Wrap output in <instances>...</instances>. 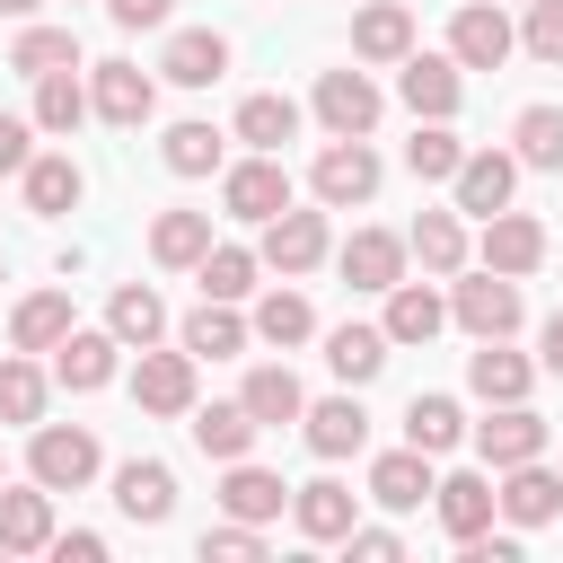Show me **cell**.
Here are the masks:
<instances>
[{
  "instance_id": "obj_43",
  "label": "cell",
  "mask_w": 563,
  "mask_h": 563,
  "mask_svg": "<svg viewBox=\"0 0 563 563\" xmlns=\"http://www.w3.org/2000/svg\"><path fill=\"white\" fill-rule=\"evenodd\" d=\"M510 141H519V167H563V106H519Z\"/></svg>"
},
{
  "instance_id": "obj_52",
  "label": "cell",
  "mask_w": 563,
  "mask_h": 563,
  "mask_svg": "<svg viewBox=\"0 0 563 563\" xmlns=\"http://www.w3.org/2000/svg\"><path fill=\"white\" fill-rule=\"evenodd\" d=\"M53 554H62V563H70V554H79V563H97V554H106V537H97V528H70V537H53Z\"/></svg>"
},
{
  "instance_id": "obj_18",
  "label": "cell",
  "mask_w": 563,
  "mask_h": 563,
  "mask_svg": "<svg viewBox=\"0 0 563 563\" xmlns=\"http://www.w3.org/2000/svg\"><path fill=\"white\" fill-rule=\"evenodd\" d=\"M132 396H141V413H194V352H150L141 343Z\"/></svg>"
},
{
  "instance_id": "obj_55",
  "label": "cell",
  "mask_w": 563,
  "mask_h": 563,
  "mask_svg": "<svg viewBox=\"0 0 563 563\" xmlns=\"http://www.w3.org/2000/svg\"><path fill=\"white\" fill-rule=\"evenodd\" d=\"M0 484H9V457H0Z\"/></svg>"
},
{
  "instance_id": "obj_19",
  "label": "cell",
  "mask_w": 563,
  "mask_h": 563,
  "mask_svg": "<svg viewBox=\"0 0 563 563\" xmlns=\"http://www.w3.org/2000/svg\"><path fill=\"white\" fill-rule=\"evenodd\" d=\"M114 352H123V334H114V325H106V334H88V325H70V334L53 343V378L88 396V387H106V378H114Z\"/></svg>"
},
{
  "instance_id": "obj_39",
  "label": "cell",
  "mask_w": 563,
  "mask_h": 563,
  "mask_svg": "<svg viewBox=\"0 0 563 563\" xmlns=\"http://www.w3.org/2000/svg\"><path fill=\"white\" fill-rule=\"evenodd\" d=\"M106 325H114L123 343H158V334H167V308H158L150 282H123V290L106 299Z\"/></svg>"
},
{
  "instance_id": "obj_15",
  "label": "cell",
  "mask_w": 563,
  "mask_h": 563,
  "mask_svg": "<svg viewBox=\"0 0 563 563\" xmlns=\"http://www.w3.org/2000/svg\"><path fill=\"white\" fill-rule=\"evenodd\" d=\"M475 449H484L493 475L501 466H528V457H545V422L528 413V396L519 405H493V422H475Z\"/></svg>"
},
{
  "instance_id": "obj_23",
  "label": "cell",
  "mask_w": 563,
  "mask_h": 563,
  "mask_svg": "<svg viewBox=\"0 0 563 563\" xmlns=\"http://www.w3.org/2000/svg\"><path fill=\"white\" fill-rule=\"evenodd\" d=\"M554 510H563V475H545L537 457L528 466H501V519L510 528H545Z\"/></svg>"
},
{
  "instance_id": "obj_2",
  "label": "cell",
  "mask_w": 563,
  "mask_h": 563,
  "mask_svg": "<svg viewBox=\"0 0 563 563\" xmlns=\"http://www.w3.org/2000/svg\"><path fill=\"white\" fill-rule=\"evenodd\" d=\"M308 185H317V202H325V211H352V202H369V194H378V150H369V141H343V132H334V141L317 150Z\"/></svg>"
},
{
  "instance_id": "obj_46",
  "label": "cell",
  "mask_w": 563,
  "mask_h": 563,
  "mask_svg": "<svg viewBox=\"0 0 563 563\" xmlns=\"http://www.w3.org/2000/svg\"><path fill=\"white\" fill-rule=\"evenodd\" d=\"M158 158H167V176H211V167H220V132H211V123H176V132L158 141Z\"/></svg>"
},
{
  "instance_id": "obj_4",
  "label": "cell",
  "mask_w": 563,
  "mask_h": 563,
  "mask_svg": "<svg viewBox=\"0 0 563 563\" xmlns=\"http://www.w3.org/2000/svg\"><path fill=\"white\" fill-rule=\"evenodd\" d=\"M396 97L413 106V123H449V114H457V97H466V70H457V53H405V70H396Z\"/></svg>"
},
{
  "instance_id": "obj_41",
  "label": "cell",
  "mask_w": 563,
  "mask_h": 563,
  "mask_svg": "<svg viewBox=\"0 0 563 563\" xmlns=\"http://www.w3.org/2000/svg\"><path fill=\"white\" fill-rule=\"evenodd\" d=\"M290 132H299V106H290V97H273V88H264V97H246V106H238V141H246V150H282Z\"/></svg>"
},
{
  "instance_id": "obj_44",
  "label": "cell",
  "mask_w": 563,
  "mask_h": 563,
  "mask_svg": "<svg viewBox=\"0 0 563 563\" xmlns=\"http://www.w3.org/2000/svg\"><path fill=\"white\" fill-rule=\"evenodd\" d=\"M79 114H97L88 88H79L70 70H44V79H35V123H44V132H79Z\"/></svg>"
},
{
  "instance_id": "obj_26",
  "label": "cell",
  "mask_w": 563,
  "mask_h": 563,
  "mask_svg": "<svg viewBox=\"0 0 563 563\" xmlns=\"http://www.w3.org/2000/svg\"><path fill=\"white\" fill-rule=\"evenodd\" d=\"M440 325H449V299L431 282H396L387 290V343H431Z\"/></svg>"
},
{
  "instance_id": "obj_21",
  "label": "cell",
  "mask_w": 563,
  "mask_h": 563,
  "mask_svg": "<svg viewBox=\"0 0 563 563\" xmlns=\"http://www.w3.org/2000/svg\"><path fill=\"white\" fill-rule=\"evenodd\" d=\"M528 378H537V369L510 352V334H493V343H475V352H466V387H475L484 405H519V396H528Z\"/></svg>"
},
{
  "instance_id": "obj_11",
  "label": "cell",
  "mask_w": 563,
  "mask_h": 563,
  "mask_svg": "<svg viewBox=\"0 0 563 563\" xmlns=\"http://www.w3.org/2000/svg\"><path fill=\"white\" fill-rule=\"evenodd\" d=\"M290 519H299V537H308V545H343V537H352V519H361V493H352V484H334V475H317V484H299V493H290Z\"/></svg>"
},
{
  "instance_id": "obj_10",
  "label": "cell",
  "mask_w": 563,
  "mask_h": 563,
  "mask_svg": "<svg viewBox=\"0 0 563 563\" xmlns=\"http://www.w3.org/2000/svg\"><path fill=\"white\" fill-rule=\"evenodd\" d=\"M405 255H413V246H405L396 229H352L334 264H343V282H352V290H378V299H387V290L405 282Z\"/></svg>"
},
{
  "instance_id": "obj_28",
  "label": "cell",
  "mask_w": 563,
  "mask_h": 563,
  "mask_svg": "<svg viewBox=\"0 0 563 563\" xmlns=\"http://www.w3.org/2000/svg\"><path fill=\"white\" fill-rule=\"evenodd\" d=\"M246 317H238V299H202L194 317H185V352L194 361H229V352H246Z\"/></svg>"
},
{
  "instance_id": "obj_50",
  "label": "cell",
  "mask_w": 563,
  "mask_h": 563,
  "mask_svg": "<svg viewBox=\"0 0 563 563\" xmlns=\"http://www.w3.org/2000/svg\"><path fill=\"white\" fill-rule=\"evenodd\" d=\"M35 141H26V114H0V176H26Z\"/></svg>"
},
{
  "instance_id": "obj_13",
  "label": "cell",
  "mask_w": 563,
  "mask_h": 563,
  "mask_svg": "<svg viewBox=\"0 0 563 563\" xmlns=\"http://www.w3.org/2000/svg\"><path fill=\"white\" fill-rule=\"evenodd\" d=\"M449 185H457V211L493 220V211H510V185H519V150H466V167H457Z\"/></svg>"
},
{
  "instance_id": "obj_56",
  "label": "cell",
  "mask_w": 563,
  "mask_h": 563,
  "mask_svg": "<svg viewBox=\"0 0 563 563\" xmlns=\"http://www.w3.org/2000/svg\"><path fill=\"white\" fill-rule=\"evenodd\" d=\"M0 282H9V273H0Z\"/></svg>"
},
{
  "instance_id": "obj_53",
  "label": "cell",
  "mask_w": 563,
  "mask_h": 563,
  "mask_svg": "<svg viewBox=\"0 0 563 563\" xmlns=\"http://www.w3.org/2000/svg\"><path fill=\"white\" fill-rule=\"evenodd\" d=\"M537 343H545V369H554V378H563V308H554V317H545V334H537Z\"/></svg>"
},
{
  "instance_id": "obj_22",
  "label": "cell",
  "mask_w": 563,
  "mask_h": 563,
  "mask_svg": "<svg viewBox=\"0 0 563 563\" xmlns=\"http://www.w3.org/2000/svg\"><path fill=\"white\" fill-rule=\"evenodd\" d=\"M299 431H308V449H317V457H361L369 413H361V396H325V405H308V413H299Z\"/></svg>"
},
{
  "instance_id": "obj_16",
  "label": "cell",
  "mask_w": 563,
  "mask_h": 563,
  "mask_svg": "<svg viewBox=\"0 0 563 563\" xmlns=\"http://www.w3.org/2000/svg\"><path fill=\"white\" fill-rule=\"evenodd\" d=\"M431 493H440V475H431V449H413V440L369 466V501H378V510H422Z\"/></svg>"
},
{
  "instance_id": "obj_7",
  "label": "cell",
  "mask_w": 563,
  "mask_h": 563,
  "mask_svg": "<svg viewBox=\"0 0 563 563\" xmlns=\"http://www.w3.org/2000/svg\"><path fill=\"white\" fill-rule=\"evenodd\" d=\"M88 106H97L114 132H132V123L158 114V79H150L141 62H97V70H88Z\"/></svg>"
},
{
  "instance_id": "obj_12",
  "label": "cell",
  "mask_w": 563,
  "mask_h": 563,
  "mask_svg": "<svg viewBox=\"0 0 563 563\" xmlns=\"http://www.w3.org/2000/svg\"><path fill=\"white\" fill-rule=\"evenodd\" d=\"M53 545V484H0V554H44Z\"/></svg>"
},
{
  "instance_id": "obj_45",
  "label": "cell",
  "mask_w": 563,
  "mask_h": 563,
  "mask_svg": "<svg viewBox=\"0 0 563 563\" xmlns=\"http://www.w3.org/2000/svg\"><path fill=\"white\" fill-rule=\"evenodd\" d=\"M255 334H264V343H308V334H317V308H308L299 290H264V299H255Z\"/></svg>"
},
{
  "instance_id": "obj_5",
  "label": "cell",
  "mask_w": 563,
  "mask_h": 563,
  "mask_svg": "<svg viewBox=\"0 0 563 563\" xmlns=\"http://www.w3.org/2000/svg\"><path fill=\"white\" fill-rule=\"evenodd\" d=\"M449 317H457V325H466L475 343H493V334H510V325H519L528 308H519V282L484 264L475 282H457V290H449Z\"/></svg>"
},
{
  "instance_id": "obj_47",
  "label": "cell",
  "mask_w": 563,
  "mask_h": 563,
  "mask_svg": "<svg viewBox=\"0 0 563 563\" xmlns=\"http://www.w3.org/2000/svg\"><path fill=\"white\" fill-rule=\"evenodd\" d=\"M519 44H528L537 62H563V0H528V26H519Z\"/></svg>"
},
{
  "instance_id": "obj_8",
  "label": "cell",
  "mask_w": 563,
  "mask_h": 563,
  "mask_svg": "<svg viewBox=\"0 0 563 563\" xmlns=\"http://www.w3.org/2000/svg\"><path fill=\"white\" fill-rule=\"evenodd\" d=\"M378 106H387V97H378L369 70H325V79H317V123L343 132V141H369V132H378Z\"/></svg>"
},
{
  "instance_id": "obj_54",
  "label": "cell",
  "mask_w": 563,
  "mask_h": 563,
  "mask_svg": "<svg viewBox=\"0 0 563 563\" xmlns=\"http://www.w3.org/2000/svg\"><path fill=\"white\" fill-rule=\"evenodd\" d=\"M26 9H35V0H0V18H26Z\"/></svg>"
},
{
  "instance_id": "obj_51",
  "label": "cell",
  "mask_w": 563,
  "mask_h": 563,
  "mask_svg": "<svg viewBox=\"0 0 563 563\" xmlns=\"http://www.w3.org/2000/svg\"><path fill=\"white\" fill-rule=\"evenodd\" d=\"M167 9H176V0H106L114 26H167Z\"/></svg>"
},
{
  "instance_id": "obj_42",
  "label": "cell",
  "mask_w": 563,
  "mask_h": 563,
  "mask_svg": "<svg viewBox=\"0 0 563 563\" xmlns=\"http://www.w3.org/2000/svg\"><path fill=\"white\" fill-rule=\"evenodd\" d=\"M194 273H202V299H246L255 273H264V255H255V246H211Z\"/></svg>"
},
{
  "instance_id": "obj_27",
  "label": "cell",
  "mask_w": 563,
  "mask_h": 563,
  "mask_svg": "<svg viewBox=\"0 0 563 563\" xmlns=\"http://www.w3.org/2000/svg\"><path fill=\"white\" fill-rule=\"evenodd\" d=\"M62 334H70V290H26L9 308V343L18 352H53Z\"/></svg>"
},
{
  "instance_id": "obj_31",
  "label": "cell",
  "mask_w": 563,
  "mask_h": 563,
  "mask_svg": "<svg viewBox=\"0 0 563 563\" xmlns=\"http://www.w3.org/2000/svg\"><path fill=\"white\" fill-rule=\"evenodd\" d=\"M282 501H290V484L282 475H264V466H246V457H229V484H220V510L229 519H282Z\"/></svg>"
},
{
  "instance_id": "obj_32",
  "label": "cell",
  "mask_w": 563,
  "mask_h": 563,
  "mask_svg": "<svg viewBox=\"0 0 563 563\" xmlns=\"http://www.w3.org/2000/svg\"><path fill=\"white\" fill-rule=\"evenodd\" d=\"M352 53H361V62H405V53H413V18H405V0H369V9L352 18Z\"/></svg>"
},
{
  "instance_id": "obj_36",
  "label": "cell",
  "mask_w": 563,
  "mask_h": 563,
  "mask_svg": "<svg viewBox=\"0 0 563 563\" xmlns=\"http://www.w3.org/2000/svg\"><path fill=\"white\" fill-rule=\"evenodd\" d=\"M44 396H53V378H44L26 352H9V361H0V422H26V431H35V422H44Z\"/></svg>"
},
{
  "instance_id": "obj_1",
  "label": "cell",
  "mask_w": 563,
  "mask_h": 563,
  "mask_svg": "<svg viewBox=\"0 0 563 563\" xmlns=\"http://www.w3.org/2000/svg\"><path fill=\"white\" fill-rule=\"evenodd\" d=\"M26 475L53 484V493H79V484L97 475V431H79V422H35V431H26Z\"/></svg>"
},
{
  "instance_id": "obj_29",
  "label": "cell",
  "mask_w": 563,
  "mask_h": 563,
  "mask_svg": "<svg viewBox=\"0 0 563 563\" xmlns=\"http://www.w3.org/2000/svg\"><path fill=\"white\" fill-rule=\"evenodd\" d=\"M325 369H334L343 387H369V378L387 369V325H334V334H325Z\"/></svg>"
},
{
  "instance_id": "obj_37",
  "label": "cell",
  "mask_w": 563,
  "mask_h": 563,
  "mask_svg": "<svg viewBox=\"0 0 563 563\" xmlns=\"http://www.w3.org/2000/svg\"><path fill=\"white\" fill-rule=\"evenodd\" d=\"M405 167H413L422 185H449V176L466 167V141H457L449 123H413V141H405Z\"/></svg>"
},
{
  "instance_id": "obj_30",
  "label": "cell",
  "mask_w": 563,
  "mask_h": 563,
  "mask_svg": "<svg viewBox=\"0 0 563 563\" xmlns=\"http://www.w3.org/2000/svg\"><path fill=\"white\" fill-rule=\"evenodd\" d=\"M255 431H264V422L246 413V396H238V405H194V449H202V457H220V466H229V457H246V449H255Z\"/></svg>"
},
{
  "instance_id": "obj_49",
  "label": "cell",
  "mask_w": 563,
  "mask_h": 563,
  "mask_svg": "<svg viewBox=\"0 0 563 563\" xmlns=\"http://www.w3.org/2000/svg\"><path fill=\"white\" fill-rule=\"evenodd\" d=\"M343 545H352L361 563H396V554H405V537H396V528H361V519H352V537H343Z\"/></svg>"
},
{
  "instance_id": "obj_9",
  "label": "cell",
  "mask_w": 563,
  "mask_h": 563,
  "mask_svg": "<svg viewBox=\"0 0 563 563\" xmlns=\"http://www.w3.org/2000/svg\"><path fill=\"white\" fill-rule=\"evenodd\" d=\"M282 282H299V273H317L325 264V211H282V220H264V246H255Z\"/></svg>"
},
{
  "instance_id": "obj_17",
  "label": "cell",
  "mask_w": 563,
  "mask_h": 563,
  "mask_svg": "<svg viewBox=\"0 0 563 563\" xmlns=\"http://www.w3.org/2000/svg\"><path fill=\"white\" fill-rule=\"evenodd\" d=\"M431 510H440V528L457 537V545H475L484 528H493V510H501V493H493V475H440V493H431Z\"/></svg>"
},
{
  "instance_id": "obj_24",
  "label": "cell",
  "mask_w": 563,
  "mask_h": 563,
  "mask_svg": "<svg viewBox=\"0 0 563 563\" xmlns=\"http://www.w3.org/2000/svg\"><path fill=\"white\" fill-rule=\"evenodd\" d=\"M158 70H167L176 88H211V79L229 70V35H211V26H185V35H167Z\"/></svg>"
},
{
  "instance_id": "obj_14",
  "label": "cell",
  "mask_w": 563,
  "mask_h": 563,
  "mask_svg": "<svg viewBox=\"0 0 563 563\" xmlns=\"http://www.w3.org/2000/svg\"><path fill=\"white\" fill-rule=\"evenodd\" d=\"M475 255H484L493 273H510V282H519V273H537V264H545V220H528V211H493V220H484V238H475Z\"/></svg>"
},
{
  "instance_id": "obj_33",
  "label": "cell",
  "mask_w": 563,
  "mask_h": 563,
  "mask_svg": "<svg viewBox=\"0 0 563 563\" xmlns=\"http://www.w3.org/2000/svg\"><path fill=\"white\" fill-rule=\"evenodd\" d=\"M18 185H26V211H35V220H62V211L79 202V185H88V176H79V158H62V150H53V158H26V176H18Z\"/></svg>"
},
{
  "instance_id": "obj_20",
  "label": "cell",
  "mask_w": 563,
  "mask_h": 563,
  "mask_svg": "<svg viewBox=\"0 0 563 563\" xmlns=\"http://www.w3.org/2000/svg\"><path fill=\"white\" fill-rule=\"evenodd\" d=\"M114 510L141 519V528H158V519L176 510V475H167V457H132V466H114Z\"/></svg>"
},
{
  "instance_id": "obj_25",
  "label": "cell",
  "mask_w": 563,
  "mask_h": 563,
  "mask_svg": "<svg viewBox=\"0 0 563 563\" xmlns=\"http://www.w3.org/2000/svg\"><path fill=\"white\" fill-rule=\"evenodd\" d=\"M150 255H158L167 273H194V264L211 255V211H158V220H150Z\"/></svg>"
},
{
  "instance_id": "obj_34",
  "label": "cell",
  "mask_w": 563,
  "mask_h": 563,
  "mask_svg": "<svg viewBox=\"0 0 563 563\" xmlns=\"http://www.w3.org/2000/svg\"><path fill=\"white\" fill-rule=\"evenodd\" d=\"M238 396H246V413H255L264 431H273V422H299V413H308V387H299V378H290L282 361L246 369V387H238Z\"/></svg>"
},
{
  "instance_id": "obj_40",
  "label": "cell",
  "mask_w": 563,
  "mask_h": 563,
  "mask_svg": "<svg viewBox=\"0 0 563 563\" xmlns=\"http://www.w3.org/2000/svg\"><path fill=\"white\" fill-rule=\"evenodd\" d=\"M9 70H26V79H44V70H79L70 26H26V35L9 44Z\"/></svg>"
},
{
  "instance_id": "obj_48",
  "label": "cell",
  "mask_w": 563,
  "mask_h": 563,
  "mask_svg": "<svg viewBox=\"0 0 563 563\" xmlns=\"http://www.w3.org/2000/svg\"><path fill=\"white\" fill-rule=\"evenodd\" d=\"M202 554H229V563H255V554H264V528H255V519H220V528H202Z\"/></svg>"
},
{
  "instance_id": "obj_3",
  "label": "cell",
  "mask_w": 563,
  "mask_h": 563,
  "mask_svg": "<svg viewBox=\"0 0 563 563\" xmlns=\"http://www.w3.org/2000/svg\"><path fill=\"white\" fill-rule=\"evenodd\" d=\"M220 202H229V220H282V211H290V167H282V150L238 158V167L220 176Z\"/></svg>"
},
{
  "instance_id": "obj_35",
  "label": "cell",
  "mask_w": 563,
  "mask_h": 563,
  "mask_svg": "<svg viewBox=\"0 0 563 563\" xmlns=\"http://www.w3.org/2000/svg\"><path fill=\"white\" fill-rule=\"evenodd\" d=\"M405 440H413V449H431V457H449V449L466 440L457 396H413V405H405Z\"/></svg>"
},
{
  "instance_id": "obj_38",
  "label": "cell",
  "mask_w": 563,
  "mask_h": 563,
  "mask_svg": "<svg viewBox=\"0 0 563 563\" xmlns=\"http://www.w3.org/2000/svg\"><path fill=\"white\" fill-rule=\"evenodd\" d=\"M405 246L422 255V273H457V264H466V229H457V211H422V220L405 229Z\"/></svg>"
},
{
  "instance_id": "obj_6",
  "label": "cell",
  "mask_w": 563,
  "mask_h": 563,
  "mask_svg": "<svg viewBox=\"0 0 563 563\" xmlns=\"http://www.w3.org/2000/svg\"><path fill=\"white\" fill-rule=\"evenodd\" d=\"M449 53H457V70H501V62L519 53V26H510L493 0H466V9L449 18Z\"/></svg>"
}]
</instances>
